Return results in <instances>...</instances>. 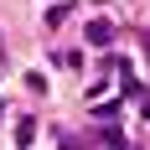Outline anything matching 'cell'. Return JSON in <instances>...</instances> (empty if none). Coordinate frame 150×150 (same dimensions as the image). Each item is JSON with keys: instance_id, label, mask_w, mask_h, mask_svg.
<instances>
[{"instance_id": "1", "label": "cell", "mask_w": 150, "mask_h": 150, "mask_svg": "<svg viewBox=\"0 0 150 150\" xmlns=\"http://www.w3.org/2000/svg\"><path fill=\"white\" fill-rule=\"evenodd\" d=\"M109 36H114V26H109V21H93V26H88V42H93V47H104Z\"/></svg>"}, {"instance_id": "2", "label": "cell", "mask_w": 150, "mask_h": 150, "mask_svg": "<svg viewBox=\"0 0 150 150\" xmlns=\"http://www.w3.org/2000/svg\"><path fill=\"white\" fill-rule=\"evenodd\" d=\"M31 135H36V119H21V124H16V140H21V145H31Z\"/></svg>"}]
</instances>
